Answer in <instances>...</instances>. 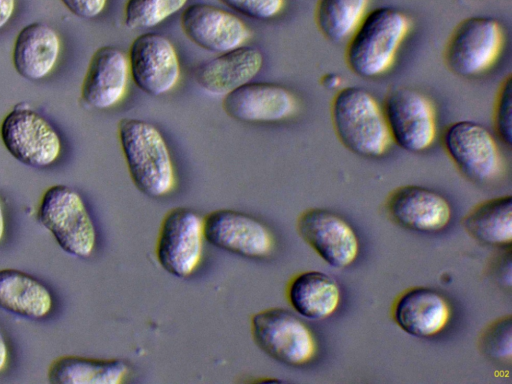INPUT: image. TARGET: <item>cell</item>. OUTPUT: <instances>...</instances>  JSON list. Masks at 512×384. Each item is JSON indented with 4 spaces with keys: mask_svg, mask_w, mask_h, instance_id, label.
<instances>
[{
    "mask_svg": "<svg viewBox=\"0 0 512 384\" xmlns=\"http://www.w3.org/2000/svg\"><path fill=\"white\" fill-rule=\"evenodd\" d=\"M8 360V347L4 335L0 329V372L4 369Z\"/></svg>",
    "mask_w": 512,
    "mask_h": 384,
    "instance_id": "d6a6232c",
    "label": "cell"
},
{
    "mask_svg": "<svg viewBox=\"0 0 512 384\" xmlns=\"http://www.w3.org/2000/svg\"><path fill=\"white\" fill-rule=\"evenodd\" d=\"M16 0H0V29L10 20Z\"/></svg>",
    "mask_w": 512,
    "mask_h": 384,
    "instance_id": "4dcf8cb0",
    "label": "cell"
},
{
    "mask_svg": "<svg viewBox=\"0 0 512 384\" xmlns=\"http://www.w3.org/2000/svg\"><path fill=\"white\" fill-rule=\"evenodd\" d=\"M40 223L66 253L89 257L95 248L96 230L81 196L66 185L48 188L37 213Z\"/></svg>",
    "mask_w": 512,
    "mask_h": 384,
    "instance_id": "5b68a950",
    "label": "cell"
},
{
    "mask_svg": "<svg viewBox=\"0 0 512 384\" xmlns=\"http://www.w3.org/2000/svg\"><path fill=\"white\" fill-rule=\"evenodd\" d=\"M203 217L187 207L169 210L160 224L155 254L159 265L177 278H187L203 253Z\"/></svg>",
    "mask_w": 512,
    "mask_h": 384,
    "instance_id": "9c48e42d",
    "label": "cell"
},
{
    "mask_svg": "<svg viewBox=\"0 0 512 384\" xmlns=\"http://www.w3.org/2000/svg\"><path fill=\"white\" fill-rule=\"evenodd\" d=\"M222 108L241 122H276L298 110V100L286 87L268 82H248L223 96Z\"/></svg>",
    "mask_w": 512,
    "mask_h": 384,
    "instance_id": "2e32d148",
    "label": "cell"
},
{
    "mask_svg": "<svg viewBox=\"0 0 512 384\" xmlns=\"http://www.w3.org/2000/svg\"><path fill=\"white\" fill-rule=\"evenodd\" d=\"M479 348L491 360L510 363L512 358V318L505 315L487 325L480 334Z\"/></svg>",
    "mask_w": 512,
    "mask_h": 384,
    "instance_id": "4316f807",
    "label": "cell"
},
{
    "mask_svg": "<svg viewBox=\"0 0 512 384\" xmlns=\"http://www.w3.org/2000/svg\"><path fill=\"white\" fill-rule=\"evenodd\" d=\"M382 108L392 143L411 153L424 152L433 145L436 110L427 95L411 87H398L386 95Z\"/></svg>",
    "mask_w": 512,
    "mask_h": 384,
    "instance_id": "52a82bcc",
    "label": "cell"
},
{
    "mask_svg": "<svg viewBox=\"0 0 512 384\" xmlns=\"http://www.w3.org/2000/svg\"><path fill=\"white\" fill-rule=\"evenodd\" d=\"M442 145L456 168L473 182H493L503 172L497 141L480 123L460 120L449 124L442 133Z\"/></svg>",
    "mask_w": 512,
    "mask_h": 384,
    "instance_id": "ba28073f",
    "label": "cell"
},
{
    "mask_svg": "<svg viewBox=\"0 0 512 384\" xmlns=\"http://www.w3.org/2000/svg\"><path fill=\"white\" fill-rule=\"evenodd\" d=\"M505 33L490 16H472L460 21L444 50L447 68L455 75L471 78L489 71L503 51Z\"/></svg>",
    "mask_w": 512,
    "mask_h": 384,
    "instance_id": "277c9868",
    "label": "cell"
},
{
    "mask_svg": "<svg viewBox=\"0 0 512 384\" xmlns=\"http://www.w3.org/2000/svg\"><path fill=\"white\" fill-rule=\"evenodd\" d=\"M385 208L398 225L421 233H436L450 223L452 210L440 193L419 185H404L388 195Z\"/></svg>",
    "mask_w": 512,
    "mask_h": 384,
    "instance_id": "9a60e30c",
    "label": "cell"
},
{
    "mask_svg": "<svg viewBox=\"0 0 512 384\" xmlns=\"http://www.w3.org/2000/svg\"><path fill=\"white\" fill-rule=\"evenodd\" d=\"M251 334L257 347L267 356L288 366H302L314 358V334L295 313L271 307L251 318Z\"/></svg>",
    "mask_w": 512,
    "mask_h": 384,
    "instance_id": "8992f818",
    "label": "cell"
},
{
    "mask_svg": "<svg viewBox=\"0 0 512 384\" xmlns=\"http://www.w3.org/2000/svg\"><path fill=\"white\" fill-rule=\"evenodd\" d=\"M204 239L212 246L250 259L265 258L274 239L259 219L233 209H217L203 218Z\"/></svg>",
    "mask_w": 512,
    "mask_h": 384,
    "instance_id": "8fae6325",
    "label": "cell"
},
{
    "mask_svg": "<svg viewBox=\"0 0 512 384\" xmlns=\"http://www.w3.org/2000/svg\"><path fill=\"white\" fill-rule=\"evenodd\" d=\"M52 296L38 279L17 269L0 270V309L28 319H41L52 309Z\"/></svg>",
    "mask_w": 512,
    "mask_h": 384,
    "instance_id": "7402d4cb",
    "label": "cell"
},
{
    "mask_svg": "<svg viewBox=\"0 0 512 384\" xmlns=\"http://www.w3.org/2000/svg\"><path fill=\"white\" fill-rule=\"evenodd\" d=\"M237 13L256 20H268L283 9L285 0H219Z\"/></svg>",
    "mask_w": 512,
    "mask_h": 384,
    "instance_id": "f1b7e54d",
    "label": "cell"
},
{
    "mask_svg": "<svg viewBox=\"0 0 512 384\" xmlns=\"http://www.w3.org/2000/svg\"><path fill=\"white\" fill-rule=\"evenodd\" d=\"M410 29L409 17L397 8L383 6L367 12L347 40V67L367 79L386 74L393 67Z\"/></svg>",
    "mask_w": 512,
    "mask_h": 384,
    "instance_id": "6da1fadb",
    "label": "cell"
},
{
    "mask_svg": "<svg viewBox=\"0 0 512 384\" xmlns=\"http://www.w3.org/2000/svg\"><path fill=\"white\" fill-rule=\"evenodd\" d=\"M369 0H318L315 23L329 41L348 40L367 13Z\"/></svg>",
    "mask_w": 512,
    "mask_h": 384,
    "instance_id": "d4e9b609",
    "label": "cell"
},
{
    "mask_svg": "<svg viewBox=\"0 0 512 384\" xmlns=\"http://www.w3.org/2000/svg\"><path fill=\"white\" fill-rule=\"evenodd\" d=\"M118 139L134 186L144 195L157 198L175 186V170L167 143L153 124L123 118L117 126Z\"/></svg>",
    "mask_w": 512,
    "mask_h": 384,
    "instance_id": "3957f363",
    "label": "cell"
},
{
    "mask_svg": "<svg viewBox=\"0 0 512 384\" xmlns=\"http://www.w3.org/2000/svg\"><path fill=\"white\" fill-rule=\"evenodd\" d=\"M321 82L325 88H338L341 84V78L338 74L329 73L322 77Z\"/></svg>",
    "mask_w": 512,
    "mask_h": 384,
    "instance_id": "1f68e13d",
    "label": "cell"
},
{
    "mask_svg": "<svg viewBox=\"0 0 512 384\" xmlns=\"http://www.w3.org/2000/svg\"><path fill=\"white\" fill-rule=\"evenodd\" d=\"M76 16L94 18L105 8L107 0H61Z\"/></svg>",
    "mask_w": 512,
    "mask_h": 384,
    "instance_id": "f546056e",
    "label": "cell"
},
{
    "mask_svg": "<svg viewBox=\"0 0 512 384\" xmlns=\"http://www.w3.org/2000/svg\"><path fill=\"white\" fill-rule=\"evenodd\" d=\"M391 315L397 326L418 338H430L449 323L451 307L445 296L431 287L415 286L394 300Z\"/></svg>",
    "mask_w": 512,
    "mask_h": 384,
    "instance_id": "e0dca14e",
    "label": "cell"
},
{
    "mask_svg": "<svg viewBox=\"0 0 512 384\" xmlns=\"http://www.w3.org/2000/svg\"><path fill=\"white\" fill-rule=\"evenodd\" d=\"M188 0H127L124 23L130 29L155 27L182 9Z\"/></svg>",
    "mask_w": 512,
    "mask_h": 384,
    "instance_id": "484cf974",
    "label": "cell"
},
{
    "mask_svg": "<svg viewBox=\"0 0 512 384\" xmlns=\"http://www.w3.org/2000/svg\"><path fill=\"white\" fill-rule=\"evenodd\" d=\"M4 232H5V217H4L2 202L0 199V241L3 238Z\"/></svg>",
    "mask_w": 512,
    "mask_h": 384,
    "instance_id": "836d02e7",
    "label": "cell"
},
{
    "mask_svg": "<svg viewBox=\"0 0 512 384\" xmlns=\"http://www.w3.org/2000/svg\"><path fill=\"white\" fill-rule=\"evenodd\" d=\"M180 25L191 42L214 53L240 47L251 35L239 17L205 3H194L186 7L180 16Z\"/></svg>",
    "mask_w": 512,
    "mask_h": 384,
    "instance_id": "5bb4252c",
    "label": "cell"
},
{
    "mask_svg": "<svg viewBox=\"0 0 512 384\" xmlns=\"http://www.w3.org/2000/svg\"><path fill=\"white\" fill-rule=\"evenodd\" d=\"M299 236L329 266H350L359 253V240L348 222L324 208H309L297 218Z\"/></svg>",
    "mask_w": 512,
    "mask_h": 384,
    "instance_id": "4fadbf2b",
    "label": "cell"
},
{
    "mask_svg": "<svg viewBox=\"0 0 512 384\" xmlns=\"http://www.w3.org/2000/svg\"><path fill=\"white\" fill-rule=\"evenodd\" d=\"M129 371V365L122 359L66 355L50 364L47 375L52 384H120Z\"/></svg>",
    "mask_w": 512,
    "mask_h": 384,
    "instance_id": "603a6c76",
    "label": "cell"
},
{
    "mask_svg": "<svg viewBox=\"0 0 512 384\" xmlns=\"http://www.w3.org/2000/svg\"><path fill=\"white\" fill-rule=\"evenodd\" d=\"M130 76L144 93L160 96L171 91L180 78L177 52L168 38L157 33L138 35L128 51Z\"/></svg>",
    "mask_w": 512,
    "mask_h": 384,
    "instance_id": "7c38bea8",
    "label": "cell"
},
{
    "mask_svg": "<svg viewBox=\"0 0 512 384\" xmlns=\"http://www.w3.org/2000/svg\"><path fill=\"white\" fill-rule=\"evenodd\" d=\"M262 65V53L254 47L242 45L200 63L194 71V78L205 92L225 96L250 82Z\"/></svg>",
    "mask_w": 512,
    "mask_h": 384,
    "instance_id": "d6986e66",
    "label": "cell"
},
{
    "mask_svg": "<svg viewBox=\"0 0 512 384\" xmlns=\"http://www.w3.org/2000/svg\"><path fill=\"white\" fill-rule=\"evenodd\" d=\"M2 142L19 162L35 168L51 165L61 151L54 128L27 103H18L3 119Z\"/></svg>",
    "mask_w": 512,
    "mask_h": 384,
    "instance_id": "30bf717a",
    "label": "cell"
},
{
    "mask_svg": "<svg viewBox=\"0 0 512 384\" xmlns=\"http://www.w3.org/2000/svg\"><path fill=\"white\" fill-rule=\"evenodd\" d=\"M330 116L336 137L354 154L377 158L392 145L382 105L362 87L339 89L332 98Z\"/></svg>",
    "mask_w": 512,
    "mask_h": 384,
    "instance_id": "7a4b0ae2",
    "label": "cell"
},
{
    "mask_svg": "<svg viewBox=\"0 0 512 384\" xmlns=\"http://www.w3.org/2000/svg\"><path fill=\"white\" fill-rule=\"evenodd\" d=\"M493 125L499 139L507 146L512 144V77L501 82L494 103Z\"/></svg>",
    "mask_w": 512,
    "mask_h": 384,
    "instance_id": "83f0119b",
    "label": "cell"
},
{
    "mask_svg": "<svg viewBox=\"0 0 512 384\" xmlns=\"http://www.w3.org/2000/svg\"><path fill=\"white\" fill-rule=\"evenodd\" d=\"M466 232L478 242L498 248L512 242V196L503 195L475 205L463 218Z\"/></svg>",
    "mask_w": 512,
    "mask_h": 384,
    "instance_id": "cb8c5ba5",
    "label": "cell"
},
{
    "mask_svg": "<svg viewBox=\"0 0 512 384\" xmlns=\"http://www.w3.org/2000/svg\"><path fill=\"white\" fill-rule=\"evenodd\" d=\"M129 76L127 55L115 46H102L90 59L81 87L82 99L97 109L110 108L125 96Z\"/></svg>",
    "mask_w": 512,
    "mask_h": 384,
    "instance_id": "ac0fdd59",
    "label": "cell"
},
{
    "mask_svg": "<svg viewBox=\"0 0 512 384\" xmlns=\"http://www.w3.org/2000/svg\"><path fill=\"white\" fill-rule=\"evenodd\" d=\"M60 52L57 32L45 23H30L20 30L13 48L16 71L29 80H39L54 68Z\"/></svg>",
    "mask_w": 512,
    "mask_h": 384,
    "instance_id": "ffe728a7",
    "label": "cell"
},
{
    "mask_svg": "<svg viewBox=\"0 0 512 384\" xmlns=\"http://www.w3.org/2000/svg\"><path fill=\"white\" fill-rule=\"evenodd\" d=\"M286 297L293 310L311 320H323L339 307L341 290L330 275L308 270L293 276L286 288Z\"/></svg>",
    "mask_w": 512,
    "mask_h": 384,
    "instance_id": "44dd1931",
    "label": "cell"
}]
</instances>
